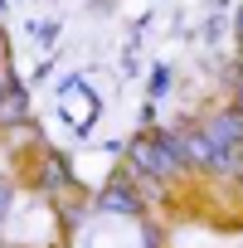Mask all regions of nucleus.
<instances>
[{
  "label": "nucleus",
  "instance_id": "obj_1",
  "mask_svg": "<svg viewBox=\"0 0 243 248\" xmlns=\"http://www.w3.org/2000/svg\"><path fill=\"white\" fill-rule=\"evenodd\" d=\"M132 170L146 175V180H170V175H185V151H180V132L170 127H151L132 141Z\"/></svg>",
  "mask_w": 243,
  "mask_h": 248
},
{
  "label": "nucleus",
  "instance_id": "obj_2",
  "mask_svg": "<svg viewBox=\"0 0 243 248\" xmlns=\"http://www.w3.org/2000/svg\"><path fill=\"white\" fill-rule=\"evenodd\" d=\"M180 151H185V166H190V170H204V175H228L233 151H224V146L204 132V122H195V127H180Z\"/></svg>",
  "mask_w": 243,
  "mask_h": 248
},
{
  "label": "nucleus",
  "instance_id": "obj_3",
  "mask_svg": "<svg viewBox=\"0 0 243 248\" xmlns=\"http://www.w3.org/2000/svg\"><path fill=\"white\" fill-rule=\"evenodd\" d=\"M59 102H63V117H68L73 132H88L92 122H97V93H92L83 78H68V83L59 88Z\"/></svg>",
  "mask_w": 243,
  "mask_h": 248
},
{
  "label": "nucleus",
  "instance_id": "obj_4",
  "mask_svg": "<svg viewBox=\"0 0 243 248\" xmlns=\"http://www.w3.org/2000/svg\"><path fill=\"white\" fill-rule=\"evenodd\" d=\"M97 209H107V214H141V180H137V170L132 175H117L102 195H97Z\"/></svg>",
  "mask_w": 243,
  "mask_h": 248
},
{
  "label": "nucleus",
  "instance_id": "obj_5",
  "mask_svg": "<svg viewBox=\"0 0 243 248\" xmlns=\"http://www.w3.org/2000/svg\"><path fill=\"white\" fill-rule=\"evenodd\" d=\"M204 132H209L224 151H238V146H243V112H238V107H219V112L204 122Z\"/></svg>",
  "mask_w": 243,
  "mask_h": 248
},
{
  "label": "nucleus",
  "instance_id": "obj_6",
  "mask_svg": "<svg viewBox=\"0 0 243 248\" xmlns=\"http://www.w3.org/2000/svg\"><path fill=\"white\" fill-rule=\"evenodd\" d=\"M30 122V93L15 78H0V127H25Z\"/></svg>",
  "mask_w": 243,
  "mask_h": 248
},
{
  "label": "nucleus",
  "instance_id": "obj_7",
  "mask_svg": "<svg viewBox=\"0 0 243 248\" xmlns=\"http://www.w3.org/2000/svg\"><path fill=\"white\" fill-rule=\"evenodd\" d=\"M34 185H39L44 195H63V190L73 185V170H68V161H63V156H54V151H39V170H34Z\"/></svg>",
  "mask_w": 243,
  "mask_h": 248
},
{
  "label": "nucleus",
  "instance_id": "obj_8",
  "mask_svg": "<svg viewBox=\"0 0 243 248\" xmlns=\"http://www.w3.org/2000/svg\"><path fill=\"white\" fill-rule=\"evenodd\" d=\"M15 209V180H0V219Z\"/></svg>",
  "mask_w": 243,
  "mask_h": 248
},
{
  "label": "nucleus",
  "instance_id": "obj_9",
  "mask_svg": "<svg viewBox=\"0 0 243 248\" xmlns=\"http://www.w3.org/2000/svg\"><path fill=\"white\" fill-rule=\"evenodd\" d=\"M170 88V68H156V78H151V97H161Z\"/></svg>",
  "mask_w": 243,
  "mask_h": 248
},
{
  "label": "nucleus",
  "instance_id": "obj_10",
  "mask_svg": "<svg viewBox=\"0 0 243 248\" xmlns=\"http://www.w3.org/2000/svg\"><path fill=\"white\" fill-rule=\"evenodd\" d=\"M238 44H243V10H238Z\"/></svg>",
  "mask_w": 243,
  "mask_h": 248
}]
</instances>
